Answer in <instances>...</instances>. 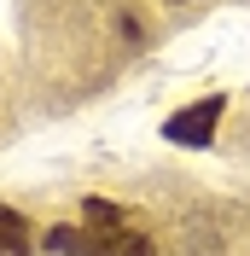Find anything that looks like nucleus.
<instances>
[{"mask_svg":"<svg viewBox=\"0 0 250 256\" xmlns=\"http://www.w3.org/2000/svg\"><path fill=\"white\" fill-rule=\"evenodd\" d=\"M47 244L64 250V256H152V239L110 198H88L82 204V233L76 227H52Z\"/></svg>","mask_w":250,"mask_h":256,"instance_id":"1","label":"nucleus"},{"mask_svg":"<svg viewBox=\"0 0 250 256\" xmlns=\"http://www.w3.org/2000/svg\"><path fill=\"white\" fill-rule=\"evenodd\" d=\"M221 111H227V99H198V105H192V111H180L163 134H169V140H180V146H210Z\"/></svg>","mask_w":250,"mask_h":256,"instance_id":"2","label":"nucleus"},{"mask_svg":"<svg viewBox=\"0 0 250 256\" xmlns=\"http://www.w3.org/2000/svg\"><path fill=\"white\" fill-rule=\"evenodd\" d=\"M0 256H30V222L0 204Z\"/></svg>","mask_w":250,"mask_h":256,"instance_id":"3","label":"nucleus"}]
</instances>
